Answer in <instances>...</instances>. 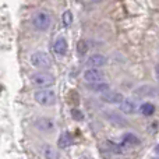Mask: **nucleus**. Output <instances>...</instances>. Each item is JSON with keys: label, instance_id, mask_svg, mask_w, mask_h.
<instances>
[{"label": "nucleus", "instance_id": "nucleus-14", "mask_svg": "<svg viewBox=\"0 0 159 159\" xmlns=\"http://www.w3.org/2000/svg\"><path fill=\"white\" fill-rule=\"evenodd\" d=\"M74 143V138H73V135L70 134V133H63V134L59 137V141H57V145L59 148H67V147H70L71 144Z\"/></svg>", "mask_w": 159, "mask_h": 159}, {"label": "nucleus", "instance_id": "nucleus-7", "mask_svg": "<svg viewBox=\"0 0 159 159\" xmlns=\"http://www.w3.org/2000/svg\"><path fill=\"white\" fill-rule=\"evenodd\" d=\"M101 99L103 102H106V103H112V105H119L121 103V101H123V95H121L120 92H116V91H105V92H102V96Z\"/></svg>", "mask_w": 159, "mask_h": 159}, {"label": "nucleus", "instance_id": "nucleus-20", "mask_svg": "<svg viewBox=\"0 0 159 159\" xmlns=\"http://www.w3.org/2000/svg\"><path fill=\"white\" fill-rule=\"evenodd\" d=\"M61 21H63V24L66 25V27H69V25H71L73 22V14L70 10H66L63 13V16H61Z\"/></svg>", "mask_w": 159, "mask_h": 159}, {"label": "nucleus", "instance_id": "nucleus-12", "mask_svg": "<svg viewBox=\"0 0 159 159\" xmlns=\"http://www.w3.org/2000/svg\"><path fill=\"white\" fill-rule=\"evenodd\" d=\"M42 155L45 159H60V154L57 149L53 148L52 145H43L42 147Z\"/></svg>", "mask_w": 159, "mask_h": 159}, {"label": "nucleus", "instance_id": "nucleus-18", "mask_svg": "<svg viewBox=\"0 0 159 159\" xmlns=\"http://www.w3.org/2000/svg\"><path fill=\"white\" fill-rule=\"evenodd\" d=\"M106 147L113 152V154H124V148H123V145L115 144V143H112V141H106Z\"/></svg>", "mask_w": 159, "mask_h": 159}, {"label": "nucleus", "instance_id": "nucleus-19", "mask_svg": "<svg viewBox=\"0 0 159 159\" xmlns=\"http://www.w3.org/2000/svg\"><path fill=\"white\" fill-rule=\"evenodd\" d=\"M77 52H78L80 56H84L85 53L88 52V43L84 41V39L78 41V43H77Z\"/></svg>", "mask_w": 159, "mask_h": 159}, {"label": "nucleus", "instance_id": "nucleus-2", "mask_svg": "<svg viewBox=\"0 0 159 159\" xmlns=\"http://www.w3.org/2000/svg\"><path fill=\"white\" fill-rule=\"evenodd\" d=\"M50 24H52V16L48 11L41 10L38 13H35V16L32 18V25L36 31L45 32L50 28Z\"/></svg>", "mask_w": 159, "mask_h": 159}, {"label": "nucleus", "instance_id": "nucleus-8", "mask_svg": "<svg viewBox=\"0 0 159 159\" xmlns=\"http://www.w3.org/2000/svg\"><path fill=\"white\" fill-rule=\"evenodd\" d=\"M84 80L88 84H89V82L103 81V73L99 69H88L84 71Z\"/></svg>", "mask_w": 159, "mask_h": 159}, {"label": "nucleus", "instance_id": "nucleus-10", "mask_svg": "<svg viewBox=\"0 0 159 159\" xmlns=\"http://www.w3.org/2000/svg\"><path fill=\"white\" fill-rule=\"evenodd\" d=\"M53 49H55V52L57 53L59 56H64L67 53V50H69L67 41L64 38H57L55 42V45H53Z\"/></svg>", "mask_w": 159, "mask_h": 159}, {"label": "nucleus", "instance_id": "nucleus-23", "mask_svg": "<svg viewBox=\"0 0 159 159\" xmlns=\"http://www.w3.org/2000/svg\"><path fill=\"white\" fill-rule=\"evenodd\" d=\"M89 2H91V3H101L102 0H89Z\"/></svg>", "mask_w": 159, "mask_h": 159}, {"label": "nucleus", "instance_id": "nucleus-15", "mask_svg": "<svg viewBox=\"0 0 159 159\" xmlns=\"http://www.w3.org/2000/svg\"><path fill=\"white\" fill-rule=\"evenodd\" d=\"M88 88H89L91 91H93V92H105V91L109 89V84L105 81H98V82H89V85H88Z\"/></svg>", "mask_w": 159, "mask_h": 159}, {"label": "nucleus", "instance_id": "nucleus-9", "mask_svg": "<svg viewBox=\"0 0 159 159\" xmlns=\"http://www.w3.org/2000/svg\"><path fill=\"white\" fill-rule=\"evenodd\" d=\"M140 144V138L133 133H126L121 137V145L124 147H137Z\"/></svg>", "mask_w": 159, "mask_h": 159}, {"label": "nucleus", "instance_id": "nucleus-16", "mask_svg": "<svg viewBox=\"0 0 159 159\" xmlns=\"http://www.w3.org/2000/svg\"><path fill=\"white\" fill-rule=\"evenodd\" d=\"M106 117L110 123H113L115 126H119V127H124L127 126V121L124 120L121 116H117L116 113H106Z\"/></svg>", "mask_w": 159, "mask_h": 159}, {"label": "nucleus", "instance_id": "nucleus-17", "mask_svg": "<svg viewBox=\"0 0 159 159\" xmlns=\"http://www.w3.org/2000/svg\"><path fill=\"white\" fill-rule=\"evenodd\" d=\"M154 112H155V106L152 103L145 102V103L141 105V113H143L144 116H152Z\"/></svg>", "mask_w": 159, "mask_h": 159}, {"label": "nucleus", "instance_id": "nucleus-11", "mask_svg": "<svg viewBox=\"0 0 159 159\" xmlns=\"http://www.w3.org/2000/svg\"><path fill=\"white\" fill-rule=\"evenodd\" d=\"M135 93L137 95H141V96H157L159 95V91L157 89V88L151 87V85H144V87L138 88L137 91H135Z\"/></svg>", "mask_w": 159, "mask_h": 159}, {"label": "nucleus", "instance_id": "nucleus-4", "mask_svg": "<svg viewBox=\"0 0 159 159\" xmlns=\"http://www.w3.org/2000/svg\"><path fill=\"white\" fill-rule=\"evenodd\" d=\"M31 82H32V85H35L38 88H49L55 84V77L52 74H49V73L39 71L31 77Z\"/></svg>", "mask_w": 159, "mask_h": 159}, {"label": "nucleus", "instance_id": "nucleus-13", "mask_svg": "<svg viewBox=\"0 0 159 159\" xmlns=\"http://www.w3.org/2000/svg\"><path fill=\"white\" fill-rule=\"evenodd\" d=\"M135 109H137V106H135V103L133 101H130V99H123L120 103V110L123 113H126V115H133V113L135 112Z\"/></svg>", "mask_w": 159, "mask_h": 159}, {"label": "nucleus", "instance_id": "nucleus-5", "mask_svg": "<svg viewBox=\"0 0 159 159\" xmlns=\"http://www.w3.org/2000/svg\"><path fill=\"white\" fill-rule=\"evenodd\" d=\"M106 63H107V57H106V56L101 55V53H96V55L89 56L85 64H87L89 69H101V67H103Z\"/></svg>", "mask_w": 159, "mask_h": 159}, {"label": "nucleus", "instance_id": "nucleus-1", "mask_svg": "<svg viewBox=\"0 0 159 159\" xmlns=\"http://www.w3.org/2000/svg\"><path fill=\"white\" fill-rule=\"evenodd\" d=\"M30 61L34 67L41 70H48L52 67V57L48 55L46 52H42V50H38V52H34L32 55L30 56Z\"/></svg>", "mask_w": 159, "mask_h": 159}, {"label": "nucleus", "instance_id": "nucleus-24", "mask_svg": "<svg viewBox=\"0 0 159 159\" xmlns=\"http://www.w3.org/2000/svg\"><path fill=\"white\" fill-rule=\"evenodd\" d=\"M157 75H158V80H159V66L157 67Z\"/></svg>", "mask_w": 159, "mask_h": 159}, {"label": "nucleus", "instance_id": "nucleus-22", "mask_svg": "<svg viewBox=\"0 0 159 159\" xmlns=\"http://www.w3.org/2000/svg\"><path fill=\"white\" fill-rule=\"evenodd\" d=\"M155 152H157V154L159 155V144H158V145H157V147H155Z\"/></svg>", "mask_w": 159, "mask_h": 159}, {"label": "nucleus", "instance_id": "nucleus-3", "mask_svg": "<svg viewBox=\"0 0 159 159\" xmlns=\"http://www.w3.org/2000/svg\"><path fill=\"white\" fill-rule=\"evenodd\" d=\"M34 98L42 106H52L56 103V95L49 88H39L38 91H35Z\"/></svg>", "mask_w": 159, "mask_h": 159}, {"label": "nucleus", "instance_id": "nucleus-21", "mask_svg": "<svg viewBox=\"0 0 159 159\" xmlns=\"http://www.w3.org/2000/svg\"><path fill=\"white\" fill-rule=\"evenodd\" d=\"M71 115H73V117H74L75 120H78V121H80V120H82V119H84V116H82V113L80 112L78 109H75V107H74V109L71 110Z\"/></svg>", "mask_w": 159, "mask_h": 159}, {"label": "nucleus", "instance_id": "nucleus-25", "mask_svg": "<svg viewBox=\"0 0 159 159\" xmlns=\"http://www.w3.org/2000/svg\"><path fill=\"white\" fill-rule=\"evenodd\" d=\"M152 159H159V158H152Z\"/></svg>", "mask_w": 159, "mask_h": 159}, {"label": "nucleus", "instance_id": "nucleus-6", "mask_svg": "<svg viewBox=\"0 0 159 159\" xmlns=\"http://www.w3.org/2000/svg\"><path fill=\"white\" fill-rule=\"evenodd\" d=\"M35 127L43 133H50L55 130V121L50 117H39L35 120Z\"/></svg>", "mask_w": 159, "mask_h": 159}]
</instances>
